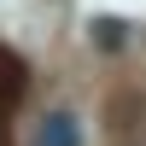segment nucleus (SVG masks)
Instances as JSON below:
<instances>
[{
    "label": "nucleus",
    "instance_id": "f257e3e1",
    "mask_svg": "<svg viewBox=\"0 0 146 146\" xmlns=\"http://www.w3.org/2000/svg\"><path fill=\"white\" fill-rule=\"evenodd\" d=\"M35 146H82V123L76 111H47L41 135H35Z\"/></svg>",
    "mask_w": 146,
    "mask_h": 146
},
{
    "label": "nucleus",
    "instance_id": "f03ea898",
    "mask_svg": "<svg viewBox=\"0 0 146 146\" xmlns=\"http://www.w3.org/2000/svg\"><path fill=\"white\" fill-rule=\"evenodd\" d=\"M23 82H29V70H23V58L12 53V47H0V111H6L12 100L23 94Z\"/></svg>",
    "mask_w": 146,
    "mask_h": 146
},
{
    "label": "nucleus",
    "instance_id": "7ed1b4c3",
    "mask_svg": "<svg viewBox=\"0 0 146 146\" xmlns=\"http://www.w3.org/2000/svg\"><path fill=\"white\" fill-rule=\"evenodd\" d=\"M94 29H100V47H117V41H123V23H117V18H100Z\"/></svg>",
    "mask_w": 146,
    "mask_h": 146
},
{
    "label": "nucleus",
    "instance_id": "20e7f679",
    "mask_svg": "<svg viewBox=\"0 0 146 146\" xmlns=\"http://www.w3.org/2000/svg\"><path fill=\"white\" fill-rule=\"evenodd\" d=\"M0 146H12V135H6V111H0Z\"/></svg>",
    "mask_w": 146,
    "mask_h": 146
}]
</instances>
